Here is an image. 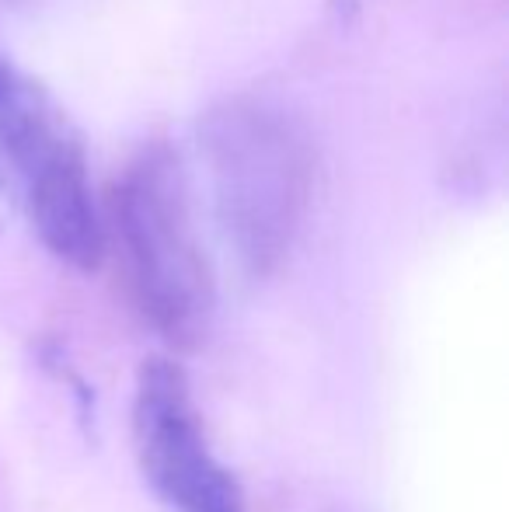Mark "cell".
Listing matches in <instances>:
<instances>
[{
    "label": "cell",
    "instance_id": "1",
    "mask_svg": "<svg viewBox=\"0 0 509 512\" xmlns=\"http://www.w3.org/2000/svg\"><path fill=\"white\" fill-rule=\"evenodd\" d=\"M213 206L241 269L265 279L290 258L311 213L318 150L304 115L276 95H224L199 119Z\"/></svg>",
    "mask_w": 509,
    "mask_h": 512
},
{
    "label": "cell",
    "instance_id": "2",
    "mask_svg": "<svg viewBox=\"0 0 509 512\" xmlns=\"http://www.w3.org/2000/svg\"><path fill=\"white\" fill-rule=\"evenodd\" d=\"M109 227L119 244L129 297L171 349H196L217 314V279L199 237L189 171L171 140L140 143L109 196Z\"/></svg>",
    "mask_w": 509,
    "mask_h": 512
},
{
    "label": "cell",
    "instance_id": "3",
    "mask_svg": "<svg viewBox=\"0 0 509 512\" xmlns=\"http://www.w3.org/2000/svg\"><path fill=\"white\" fill-rule=\"evenodd\" d=\"M0 199L28 223L42 248L77 272L105 258L84 136L46 84L0 56Z\"/></svg>",
    "mask_w": 509,
    "mask_h": 512
},
{
    "label": "cell",
    "instance_id": "4",
    "mask_svg": "<svg viewBox=\"0 0 509 512\" xmlns=\"http://www.w3.org/2000/svg\"><path fill=\"white\" fill-rule=\"evenodd\" d=\"M136 460L168 512H248L238 478L213 453L185 370L154 356L136 373Z\"/></svg>",
    "mask_w": 509,
    "mask_h": 512
}]
</instances>
